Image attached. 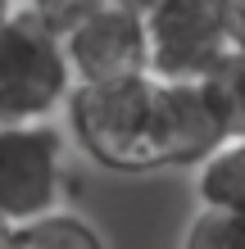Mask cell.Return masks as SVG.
Listing matches in <instances>:
<instances>
[{
	"instance_id": "12",
	"label": "cell",
	"mask_w": 245,
	"mask_h": 249,
	"mask_svg": "<svg viewBox=\"0 0 245 249\" xmlns=\"http://www.w3.org/2000/svg\"><path fill=\"white\" fill-rule=\"evenodd\" d=\"M223 18H227L232 50H245V0H223Z\"/></svg>"
},
{
	"instance_id": "13",
	"label": "cell",
	"mask_w": 245,
	"mask_h": 249,
	"mask_svg": "<svg viewBox=\"0 0 245 249\" xmlns=\"http://www.w3.org/2000/svg\"><path fill=\"white\" fill-rule=\"evenodd\" d=\"M109 5H118V9H127V14H136V18H146L159 0H109Z\"/></svg>"
},
{
	"instance_id": "4",
	"label": "cell",
	"mask_w": 245,
	"mask_h": 249,
	"mask_svg": "<svg viewBox=\"0 0 245 249\" xmlns=\"http://www.w3.org/2000/svg\"><path fill=\"white\" fill-rule=\"evenodd\" d=\"M227 50L223 0H159L146 14V59L159 82H200Z\"/></svg>"
},
{
	"instance_id": "6",
	"label": "cell",
	"mask_w": 245,
	"mask_h": 249,
	"mask_svg": "<svg viewBox=\"0 0 245 249\" xmlns=\"http://www.w3.org/2000/svg\"><path fill=\"white\" fill-rule=\"evenodd\" d=\"M159 82V77H154ZM227 141L200 82H159V145L164 168H200Z\"/></svg>"
},
{
	"instance_id": "15",
	"label": "cell",
	"mask_w": 245,
	"mask_h": 249,
	"mask_svg": "<svg viewBox=\"0 0 245 249\" xmlns=\"http://www.w3.org/2000/svg\"><path fill=\"white\" fill-rule=\"evenodd\" d=\"M0 249H9V227L0 222Z\"/></svg>"
},
{
	"instance_id": "2",
	"label": "cell",
	"mask_w": 245,
	"mask_h": 249,
	"mask_svg": "<svg viewBox=\"0 0 245 249\" xmlns=\"http://www.w3.org/2000/svg\"><path fill=\"white\" fill-rule=\"evenodd\" d=\"M73 91L64 41L27 9L0 27V127L50 123Z\"/></svg>"
},
{
	"instance_id": "9",
	"label": "cell",
	"mask_w": 245,
	"mask_h": 249,
	"mask_svg": "<svg viewBox=\"0 0 245 249\" xmlns=\"http://www.w3.org/2000/svg\"><path fill=\"white\" fill-rule=\"evenodd\" d=\"M200 86H205L213 113L223 118L227 141H245V50H227L200 77Z\"/></svg>"
},
{
	"instance_id": "1",
	"label": "cell",
	"mask_w": 245,
	"mask_h": 249,
	"mask_svg": "<svg viewBox=\"0 0 245 249\" xmlns=\"http://www.w3.org/2000/svg\"><path fill=\"white\" fill-rule=\"evenodd\" d=\"M68 131L77 150L100 163L105 172H159L164 145H159V82L150 77H123L100 86H73L64 100Z\"/></svg>"
},
{
	"instance_id": "14",
	"label": "cell",
	"mask_w": 245,
	"mask_h": 249,
	"mask_svg": "<svg viewBox=\"0 0 245 249\" xmlns=\"http://www.w3.org/2000/svg\"><path fill=\"white\" fill-rule=\"evenodd\" d=\"M14 9H19V5H14V0H0V27H5V23L14 18Z\"/></svg>"
},
{
	"instance_id": "7",
	"label": "cell",
	"mask_w": 245,
	"mask_h": 249,
	"mask_svg": "<svg viewBox=\"0 0 245 249\" xmlns=\"http://www.w3.org/2000/svg\"><path fill=\"white\" fill-rule=\"evenodd\" d=\"M195 199L200 209H223L245 217V141H223L195 168Z\"/></svg>"
},
{
	"instance_id": "5",
	"label": "cell",
	"mask_w": 245,
	"mask_h": 249,
	"mask_svg": "<svg viewBox=\"0 0 245 249\" xmlns=\"http://www.w3.org/2000/svg\"><path fill=\"white\" fill-rule=\"evenodd\" d=\"M59 41H64L73 86H100V82H123V77H146L150 72L146 18H136L118 5H100Z\"/></svg>"
},
{
	"instance_id": "3",
	"label": "cell",
	"mask_w": 245,
	"mask_h": 249,
	"mask_svg": "<svg viewBox=\"0 0 245 249\" xmlns=\"http://www.w3.org/2000/svg\"><path fill=\"white\" fill-rule=\"evenodd\" d=\"M68 186V145L55 123L0 127V222L23 227L55 213Z\"/></svg>"
},
{
	"instance_id": "8",
	"label": "cell",
	"mask_w": 245,
	"mask_h": 249,
	"mask_svg": "<svg viewBox=\"0 0 245 249\" xmlns=\"http://www.w3.org/2000/svg\"><path fill=\"white\" fill-rule=\"evenodd\" d=\"M9 249H109V245L86 217L55 209L37 222L9 227Z\"/></svg>"
},
{
	"instance_id": "10",
	"label": "cell",
	"mask_w": 245,
	"mask_h": 249,
	"mask_svg": "<svg viewBox=\"0 0 245 249\" xmlns=\"http://www.w3.org/2000/svg\"><path fill=\"white\" fill-rule=\"evenodd\" d=\"M182 249H245V217L223 209H195L182 231Z\"/></svg>"
},
{
	"instance_id": "11",
	"label": "cell",
	"mask_w": 245,
	"mask_h": 249,
	"mask_svg": "<svg viewBox=\"0 0 245 249\" xmlns=\"http://www.w3.org/2000/svg\"><path fill=\"white\" fill-rule=\"evenodd\" d=\"M100 5H109V0H27L23 9L32 14L37 23H46L55 36H64V32H73L86 14H95Z\"/></svg>"
}]
</instances>
